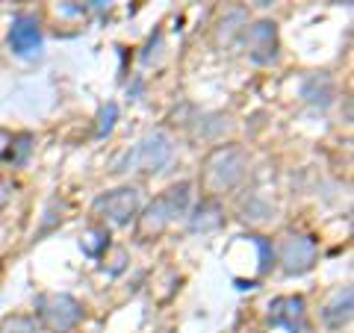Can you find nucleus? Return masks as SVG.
Returning <instances> with one entry per match:
<instances>
[{"label":"nucleus","mask_w":354,"mask_h":333,"mask_svg":"<svg viewBox=\"0 0 354 333\" xmlns=\"http://www.w3.org/2000/svg\"><path fill=\"white\" fill-rule=\"evenodd\" d=\"M189 198H192V183L183 180V183H174L169 186L162 195H157L153 201L145 207V213L139 216V225L136 233L139 239H157L160 233H165V227L174 225L177 218H183L189 213Z\"/></svg>","instance_id":"1"},{"label":"nucleus","mask_w":354,"mask_h":333,"mask_svg":"<svg viewBox=\"0 0 354 333\" xmlns=\"http://www.w3.org/2000/svg\"><path fill=\"white\" fill-rule=\"evenodd\" d=\"M248 171V157L242 148L234 145H218L207 153L204 169H201V183L209 192V198L234 192L242 183V177Z\"/></svg>","instance_id":"2"},{"label":"nucleus","mask_w":354,"mask_h":333,"mask_svg":"<svg viewBox=\"0 0 354 333\" xmlns=\"http://www.w3.org/2000/svg\"><path fill=\"white\" fill-rule=\"evenodd\" d=\"M174 160V142L165 133H148L142 142H136L124 160L118 162V171H133V174H160L171 165Z\"/></svg>","instance_id":"3"},{"label":"nucleus","mask_w":354,"mask_h":333,"mask_svg":"<svg viewBox=\"0 0 354 333\" xmlns=\"http://www.w3.org/2000/svg\"><path fill=\"white\" fill-rule=\"evenodd\" d=\"M36 313L41 325L53 333H71L83 321V304L65 292H50L36 298Z\"/></svg>","instance_id":"4"},{"label":"nucleus","mask_w":354,"mask_h":333,"mask_svg":"<svg viewBox=\"0 0 354 333\" xmlns=\"http://www.w3.org/2000/svg\"><path fill=\"white\" fill-rule=\"evenodd\" d=\"M139 207H142L139 189L136 186H118V189H109V192H104L101 198H97L92 213L97 216L101 225L124 227L139 216Z\"/></svg>","instance_id":"5"},{"label":"nucleus","mask_w":354,"mask_h":333,"mask_svg":"<svg viewBox=\"0 0 354 333\" xmlns=\"http://www.w3.org/2000/svg\"><path fill=\"white\" fill-rule=\"evenodd\" d=\"M281 269L286 274H307L319 260V245L310 233H286L281 239V251H278Z\"/></svg>","instance_id":"6"},{"label":"nucleus","mask_w":354,"mask_h":333,"mask_svg":"<svg viewBox=\"0 0 354 333\" xmlns=\"http://www.w3.org/2000/svg\"><path fill=\"white\" fill-rule=\"evenodd\" d=\"M242 41H245V53L254 65H272L278 59L281 50V36H278V24L269 18L257 21V24L245 27L242 32Z\"/></svg>","instance_id":"7"},{"label":"nucleus","mask_w":354,"mask_h":333,"mask_svg":"<svg viewBox=\"0 0 354 333\" xmlns=\"http://www.w3.org/2000/svg\"><path fill=\"white\" fill-rule=\"evenodd\" d=\"M304 318H307V304H304L301 295H283V298H274L269 304V325H274V327H286L290 333H301Z\"/></svg>","instance_id":"8"},{"label":"nucleus","mask_w":354,"mask_h":333,"mask_svg":"<svg viewBox=\"0 0 354 333\" xmlns=\"http://www.w3.org/2000/svg\"><path fill=\"white\" fill-rule=\"evenodd\" d=\"M9 48H12L15 57H36L41 50V27L36 18L30 15H21L12 21V27H9Z\"/></svg>","instance_id":"9"},{"label":"nucleus","mask_w":354,"mask_h":333,"mask_svg":"<svg viewBox=\"0 0 354 333\" xmlns=\"http://www.w3.org/2000/svg\"><path fill=\"white\" fill-rule=\"evenodd\" d=\"M334 95H337V86H334V80H330L328 71H313L301 80V97L310 106L328 109L330 104H334Z\"/></svg>","instance_id":"10"},{"label":"nucleus","mask_w":354,"mask_h":333,"mask_svg":"<svg viewBox=\"0 0 354 333\" xmlns=\"http://www.w3.org/2000/svg\"><path fill=\"white\" fill-rule=\"evenodd\" d=\"M245 27H248V12H245V9H242V6L227 9V12L216 21V32H213L216 48H225V50L234 48V44L242 39Z\"/></svg>","instance_id":"11"},{"label":"nucleus","mask_w":354,"mask_h":333,"mask_svg":"<svg viewBox=\"0 0 354 333\" xmlns=\"http://www.w3.org/2000/svg\"><path fill=\"white\" fill-rule=\"evenodd\" d=\"M225 225V209L216 198H204L201 204L195 207V213L189 216V230L192 233H213Z\"/></svg>","instance_id":"12"},{"label":"nucleus","mask_w":354,"mask_h":333,"mask_svg":"<svg viewBox=\"0 0 354 333\" xmlns=\"http://www.w3.org/2000/svg\"><path fill=\"white\" fill-rule=\"evenodd\" d=\"M351 289L346 286V289H339L334 295V301H330L325 310H322V321L328 330H342L351 321Z\"/></svg>","instance_id":"13"},{"label":"nucleus","mask_w":354,"mask_h":333,"mask_svg":"<svg viewBox=\"0 0 354 333\" xmlns=\"http://www.w3.org/2000/svg\"><path fill=\"white\" fill-rule=\"evenodd\" d=\"M30 151H32V136L30 133H18V136L9 139V148H6V162H12V165H24L27 157H30Z\"/></svg>","instance_id":"14"},{"label":"nucleus","mask_w":354,"mask_h":333,"mask_svg":"<svg viewBox=\"0 0 354 333\" xmlns=\"http://www.w3.org/2000/svg\"><path fill=\"white\" fill-rule=\"evenodd\" d=\"M0 333H39V325L30 316H9L0 321Z\"/></svg>","instance_id":"15"},{"label":"nucleus","mask_w":354,"mask_h":333,"mask_svg":"<svg viewBox=\"0 0 354 333\" xmlns=\"http://www.w3.org/2000/svg\"><path fill=\"white\" fill-rule=\"evenodd\" d=\"M106 245H109L106 227H97V230H92V233H88V236L83 239V251L92 254V257H97V254H101V248H106Z\"/></svg>","instance_id":"16"},{"label":"nucleus","mask_w":354,"mask_h":333,"mask_svg":"<svg viewBox=\"0 0 354 333\" xmlns=\"http://www.w3.org/2000/svg\"><path fill=\"white\" fill-rule=\"evenodd\" d=\"M115 118H118V106L115 104H106L101 109V118H97V121H101V124H97V136H106V133L115 127Z\"/></svg>","instance_id":"17"},{"label":"nucleus","mask_w":354,"mask_h":333,"mask_svg":"<svg viewBox=\"0 0 354 333\" xmlns=\"http://www.w3.org/2000/svg\"><path fill=\"white\" fill-rule=\"evenodd\" d=\"M251 242L260 248V272H269V265L274 260V251H272V242L263 239V236H251Z\"/></svg>","instance_id":"18"},{"label":"nucleus","mask_w":354,"mask_h":333,"mask_svg":"<svg viewBox=\"0 0 354 333\" xmlns=\"http://www.w3.org/2000/svg\"><path fill=\"white\" fill-rule=\"evenodd\" d=\"M266 213H269V207L260 204L257 198L251 201V207H245V218H251V221H263V218H266Z\"/></svg>","instance_id":"19"},{"label":"nucleus","mask_w":354,"mask_h":333,"mask_svg":"<svg viewBox=\"0 0 354 333\" xmlns=\"http://www.w3.org/2000/svg\"><path fill=\"white\" fill-rule=\"evenodd\" d=\"M9 198H12V183H9L6 177H0V213H3V209H6Z\"/></svg>","instance_id":"20"},{"label":"nucleus","mask_w":354,"mask_h":333,"mask_svg":"<svg viewBox=\"0 0 354 333\" xmlns=\"http://www.w3.org/2000/svg\"><path fill=\"white\" fill-rule=\"evenodd\" d=\"M9 139H12V136H9V133H6L3 127H0V160H3V157H6V148H9Z\"/></svg>","instance_id":"21"},{"label":"nucleus","mask_w":354,"mask_h":333,"mask_svg":"<svg viewBox=\"0 0 354 333\" xmlns=\"http://www.w3.org/2000/svg\"><path fill=\"white\" fill-rule=\"evenodd\" d=\"M86 3H92V6H109L113 0H86Z\"/></svg>","instance_id":"22"},{"label":"nucleus","mask_w":354,"mask_h":333,"mask_svg":"<svg viewBox=\"0 0 354 333\" xmlns=\"http://www.w3.org/2000/svg\"><path fill=\"white\" fill-rule=\"evenodd\" d=\"M254 3H257V6H269L272 0H254Z\"/></svg>","instance_id":"23"},{"label":"nucleus","mask_w":354,"mask_h":333,"mask_svg":"<svg viewBox=\"0 0 354 333\" xmlns=\"http://www.w3.org/2000/svg\"><path fill=\"white\" fill-rule=\"evenodd\" d=\"M346 3H351V0H346Z\"/></svg>","instance_id":"24"}]
</instances>
